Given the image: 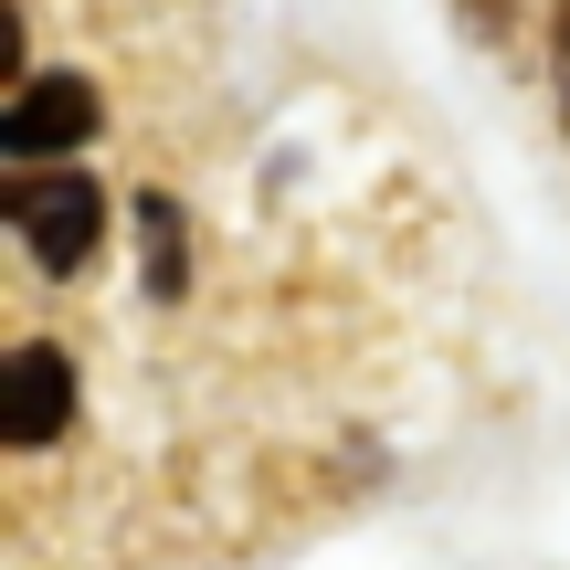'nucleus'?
<instances>
[{
  "label": "nucleus",
  "instance_id": "obj_2",
  "mask_svg": "<svg viewBox=\"0 0 570 570\" xmlns=\"http://www.w3.org/2000/svg\"><path fill=\"white\" fill-rule=\"evenodd\" d=\"M75 138H96V85H85V75L21 85L11 117H0V148H11V159H63Z\"/></svg>",
  "mask_w": 570,
  "mask_h": 570
},
{
  "label": "nucleus",
  "instance_id": "obj_3",
  "mask_svg": "<svg viewBox=\"0 0 570 570\" xmlns=\"http://www.w3.org/2000/svg\"><path fill=\"white\" fill-rule=\"evenodd\" d=\"M63 412H75V370H63V348H11V402H0V433L11 444H53Z\"/></svg>",
  "mask_w": 570,
  "mask_h": 570
},
{
  "label": "nucleus",
  "instance_id": "obj_4",
  "mask_svg": "<svg viewBox=\"0 0 570 570\" xmlns=\"http://www.w3.org/2000/svg\"><path fill=\"white\" fill-rule=\"evenodd\" d=\"M560 106H570V0H560Z\"/></svg>",
  "mask_w": 570,
  "mask_h": 570
},
{
  "label": "nucleus",
  "instance_id": "obj_1",
  "mask_svg": "<svg viewBox=\"0 0 570 570\" xmlns=\"http://www.w3.org/2000/svg\"><path fill=\"white\" fill-rule=\"evenodd\" d=\"M11 223H21V244H32V265L75 275L85 254H96V233H106V202H96L85 169H63V180H11Z\"/></svg>",
  "mask_w": 570,
  "mask_h": 570
}]
</instances>
